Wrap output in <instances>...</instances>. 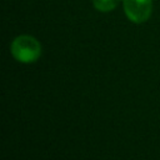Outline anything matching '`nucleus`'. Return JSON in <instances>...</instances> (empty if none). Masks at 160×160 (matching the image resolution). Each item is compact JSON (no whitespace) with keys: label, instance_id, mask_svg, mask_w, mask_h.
Segmentation results:
<instances>
[{"label":"nucleus","instance_id":"nucleus-3","mask_svg":"<svg viewBox=\"0 0 160 160\" xmlns=\"http://www.w3.org/2000/svg\"><path fill=\"white\" fill-rule=\"evenodd\" d=\"M120 0H92V4L95 6L96 10L106 12V11H111L114 10Z\"/></svg>","mask_w":160,"mask_h":160},{"label":"nucleus","instance_id":"nucleus-1","mask_svg":"<svg viewBox=\"0 0 160 160\" xmlns=\"http://www.w3.org/2000/svg\"><path fill=\"white\" fill-rule=\"evenodd\" d=\"M12 56L24 64H30L36 61L41 55L40 42L30 35H20L15 38L10 46Z\"/></svg>","mask_w":160,"mask_h":160},{"label":"nucleus","instance_id":"nucleus-2","mask_svg":"<svg viewBox=\"0 0 160 160\" xmlns=\"http://www.w3.org/2000/svg\"><path fill=\"white\" fill-rule=\"evenodd\" d=\"M126 18L135 22H145L152 11V0H122Z\"/></svg>","mask_w":160,"mask_h":160}]
</instances>
